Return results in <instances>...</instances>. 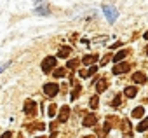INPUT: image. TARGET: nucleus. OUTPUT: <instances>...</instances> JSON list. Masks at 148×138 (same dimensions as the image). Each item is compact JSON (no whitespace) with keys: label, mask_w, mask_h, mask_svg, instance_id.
Masks as SVG:
<instances>
[{"label":"nucleus","mask_w":148,"mask_h":138,"mask_svg":"<svg viewBox=\"0 0 148 138\" xmlns=\"http://www.w3.org/2000/svg\"><path fill=\"white\" fill-rule=\"evenodd\" d=\"M103 12H105L106 19H108V23H115V21H117V18H119V11H117L113 6L105 4V6H103Z\"/></svg>","instance_id":"nucleus-1"},{"label":"nucleus","mask_w":148,"mask_h":138,"mask_svg":"<svg viewBox=\"0 0 148 138\" xmlns=\"http://www.w3.org/2000/svg\"><path fill=\"white\" fill-rule=\"evenodd\" d=\"M54 66H56V58H52V56H47L42 61V70H44V74H49Z\"/></svg>","instance_id":"nucleus-2"},{"label":"nucleus","mask_w":148,"mask_h":138,"mask_svg":"<svg viewBox=\"0 0 148 138\" xmlns=\"http://www.w3.org/2000/svg\"><path fill=\"white\" fill-rule=\"evenodd\" d=\"M23 110H25V114H26V115L33 117V115L37 114V103H35L33 100H26V101H25V107H23Z\"/></svg>","instance_id":"nucleus-3"},{"label":"nucleus","mask_w":148,"mask_h":138,"mask_svg":"<svg viewBox=\"0 0 148 138\" xmlns=\"http://www.w3.org/2000/svg\"><path fill=\"white\" fill-rule=\"evenodd\" d=\"M129 70H131V65H129V63H120V61H119V63L113 66V72H112V74L120 75V74H127Z\"/></svg>","instance_id":"nucleus-4"},{"label":"nucleus","mask_w":148,"mask_h":138,"mask_svg":"<svg viewBox=\"0 0 148 138\" xmlns=\"http://www.w3.org/2000/svg\"><path fill=\"white\" fill-rule=\"evenodd\" d=\"M58 84H52V82H49V84H45L44 86V93L49 96V98H52V96H56L58 95Z\"/></svg>","instance_id":"nucleus-5"},{"label":"nucleus","mask_w":148,"mask_h":138,"mask_svg":"<svg viewBox=\"0 0 148 138\" xmlns=\"http://www.w3.org/2000/svg\"><path fill=\"white\" fill-rule=\"evenodd\" d=\"M96 122H98V115H96V114H87V115L84 117V121H82V124H84L86 128L96 126Z\"/></svg>","instance_id":"nucleus-6"},{"label":"nucleus","mask_w":148,"mask_h":138,"mask_svg":"<svg viewBox=\"0 0 148 138\" xmlns=\"http://www.w3.org/2000/svg\"><path fill=\"white\" fill-rule=\"evenodd\" d=\"M68 117H70V107L64 105V107H61V110H59V122H66Z\"/></svg>","instance_id":"nucleus-7"},{"label":"nucleus","mask_w":148,"mask_h":138,"mask_svg":"<svg viewBox=\"0 0 148 138\" xmlns=\"http://www.w3.org/2000/svg\"><path fill=\"white\" fill-rule=\"evenodd\" d=\"M26 129L28 131H40V129H45V122H30V124H26Z\"/></svg>","instance_id":"nucleus-8"},{"label":"nucleus","mask_w":148,"mask_h":138,"mask_svg":"<svg viewBox=\"0 0 148 138\" xmlns=\"http://www.w3.org/2000/svg\"><path fill=\"white\" fill-rule=\"evenodd\" d=\"M71 52V46H61L59 47V51H58V58H61V59H64V58H68V54Z\"/></svg>","instance_id":"nucleus-9"},{"label":"nucleus","mask_w":148,"mask_h":138,"mask_svg":"<svg viewBox=\"0 0 148 138\" xmlns=\"http://www.w3.org/2000/svg\"><path fill=\"white\" fill-rule=\"evenodd\" d=\"M98 58H99L98 54H87V56H84V58H82V63H84L86 66H89V65H94Z\"/></svg>","instance_id":"nucleus-10"},{"label":"nucleus","mask_w":148,"mask_h":138,"mask_svg":"<svg viewBox=\"0 0 148 138\" xmlns=\"http://www.w3.org/2000/svg\"><path fill=\"white\" fill-rule=\"evenodd\" d=\"M132 81L138 82V84H145L146 82V74L145 72H136V74H132Z\"/></svg>","instance_id":"nucleus-11"},{"label":"nucleus","mask_w":148,"mask_h":138,"mask_svg":"<svg viewBox=\"0 0 148 138\" xmlns=\"http://www.w3.org/2000/svg\"><path fill=\"white\" fill-rule=\"evenodd\" d=\"M96 70H98V66H96V65H92L89 70H80V72H79V75H80L82 79H87V77H91L92 74H96Z\"/></svg>","instance_id":"nucleus-12"},{"label":"nucleus","mask_w":148,"mask_h":138,"mask_svg":"<svg viewBox=\"0 0 148 138\" xmlns=\"http://www.w3.org/2000/svg\"><path fill=\"white\" fill-rule=\"evenodd\" d=\"M106 88H108V82H106V79H99V81L96 82V91H98V93H103Z\"/></svg>","instance_id":"nucleus-13"},{"label":"nucleus","mask_w":148,"mask_h":138,"mask_svg":"<svg viewBox=\"0 0 148 138\" xmlns=\"http://www.w3.org/2000/svg\"><path fill=\"white\" fill-rule=\"evenodd\" d=\"M124 95H125L127 98H134V96L138 95V88H134V86H129V88H125V89H124Z\"/></svg>","instance_id":"nucleus-14"},{"label":"nucleus","mask_w":148,"mask_h":138,"mask_svg":"<svg viewBox=\"0 0 148 138\" xmlns=\"http://www.w3.org/2000/svg\"><path fill=\"white\" fill-rule=\"evenodd\" d=\"M35 14H38V16H49V9H47V6H40V7H37V9H35Z\"/></svg>","instance_id":"nucleus-15"},{"label":"nucleus","mask_w":148,"mask_h":138,"mask_svg":"<svg viewBox=\"0 0 148 138\" xmlns=\"http://www.w3.org/2000/svg\"><path fill=\"white\" fill-rule=\"evenodd\" d=\"M125 56H127V51H125V49H122V51H119V52L113 56V61H115V63H119V61H122Z\"/></svg>","instance_id":"nucleus-16"},{"label":"nucleus","mask_w":148,"mask_h":138,"mask_svg":"<svg viewBox=\"0 0 148 138\" xmlns=\"http://www.w3.org/2000/svg\"><path fill=\"white\" fill-rule=\"evenodd\" d=\"M145 115V108L143 107H136L134 110H132V117H136V119H141Z\"/></svg>","instance_id":"nucleus-17"},{"label":"nucleus","mask_w":148,"mask_h":138,"mask_svg":"<svg viewBox=\"0 0 148 138\" xmlns=\"http://www.w3.org/2000/svg\"><path fill=\"white\" fill-rule=\"evenodd\" d=\"M80 91H82V86H80V84H75V88H73V93H71V101L79 98Z\"/></svg>","instance_id":"nucleus-18"},{"label":"nucleus","mask_w":148,"mask_h":138,"mask_svg":"<svg viewBox=\"0 0 148 138\" xmlns=\"http://www.w3.org/2000/svg\"><path fill=\"white\" fill-rule=\"evenodd\" d=\"M146 129H148V117L143 119V121L138 124V131H139V133H141V131H146Z\"/></svg>","instance_id":"nucleus-19"},{"label":"nucleus","mask_w":148,"mask_h":138,"mask_svg":"<svg viewBox=\"0 0 148 138\" xmlns=\"http://www.w3.org/2000/svg\"><path fill=\"white\" fill-rule=\"evenodd\" d=\"M120 128H122V131H125V133L129 135V129H131V122H129L127 119H124V121L120 122Z\"/></svg>","instance_id":"nucleus-20"},{"label":"nucleus","mask_w":148,"mask_h":138,"mask_svg":"<svg viewBox=\"0 0 148 138\" xmlns=\"http://www.w3.org/2000/svg\"><path fill=\"white\" fill-rule=\"evenodd\" d=\"M120 105H122V95H117V96L113 98V101H112V107L117 108V107H120Z\"/></svg>","instance_id":"nucleus-21"},{"label":"nucleus","mask_w":148,"mask_h":138,"mask_svg":"<svg viewBox=\"0 0 148 138\" xmlns=\"http://www.w3.org/2000/svg\"><path fill=\"white\" fill-rule=\"evenodd\" d=\"M52 75H54L56 79H61V77H64V68H56Z\"/></svg>","instance_id":"nucleus-22"},{"label":"nucleus","mask_w":148,"mask_h":138,"mask_svg":"<svg viewBox=\"0 0 148 138\" xmlns=\"http://www.w3.org/2000/svg\"><path fill=\"white\" fill-rule=\"evenodd\" d=\"M89 105H91V108H98V107H99V98H98V96H92Z\"/></svg>","instance_id":"nucleus-23"},{"label":"nucleus","mask_w":148,"mask_h":138,"mask_svg":"<svg viewBox=\"0 0 148 138\" xmlns=\"http://www.w3.org/2000/svg\"><path fill=\"white\" fill-rule=\"evenodd\" d=\"M79 63H80L79 59H70V61H68V68H71V70H73V68L79 66Z\"/></svg>","instance_id":"nucleus-24"},{"label":"nucleus","mask_w":148,"mask_h":138,"mask_svg":"<svg viewBox=\"0 0 148 138\" xmlns=\"http://www.w3.org/2000/svg\"><path fill=\"white\" fill-rule=\"evenodd\" d=\"M49 115H51V117H54V115H56V105H54V103L49 107Z\"/></svg>","instance_id":"nucleus-25"},{"label":"nucleus","mask_w":148,"mask_h":138,"mask_svg":"<svg viewBox=\"0 0 148 138\" xmlns=\"http://www.w3.org/2000/svg\"><path fill=\"white\" fill-rule=\"evenodd\" d=\"M12 136V131H5L4 135H2V138H11Z\"/></svg>","instance_id":"nucleus-26"},{"label":"nucleus","mask_w":148,"mask_h":138,"mask_svg":"<svg viewBox=\"0 0 148 138\" xmlns=\"http://www.w3.org/2000/svg\"><path fill=\"white\" fill-rule=\"evenodd\" d=\"M108 59H110V56H105V58H103V61H101V66H103V65H106V63H108Z\"/></svg>","instance_id":"nucleus-27"},{"label":"nucleus","mask_w":148,"mask_h":138,"mask_svg":"<svg viewBox=\"0 0 148 138\" xmlns=\"http://www.w3.org/2000/svg\"><path fill=\"white\" fill-rule=\"evenodd\" d=\"M82 138H96V136H92V135H87V136H82Z\"/></svg>","instance_id":"nucleus-28"},{"label":"nucleus","mask_w":148,"mask_h":138,"mask_svg":"<svg viewBox=\"0 0 148 138\" xmlns=\"http://www.w3.org/2000/svg\"><path fill=\"white\" fill-rule=\"evenodd\" d=\"M143 37H145V40H148V32H146V33H145Z\"/></svg>","instance_id":"nucleus-29"},{"label":"nucleus","mask_w":148,"mask_h":138,"mask_svg":"<svg viewBox=\"0 0 148 138\" xmlns=\"http://www.w3.org/2000/svg\"><path fill=\"white\" fill-rule=\"evenodd\" d=\"M146 56H148V46H146Z\"/></svg>","instance_id":"nucleus-30"},{"label":"nucleus","mask_w":148,"mask_h":138,"mask_svg":"<svg viewBox=\"0 0 148 138\" xmlns=\"http://www.w3.org/2000/svg\"><path fill=\"white\" fill-rule=\"evenodd\" d=\"M40 138H47V136H40Z\"/></svg>","instance_id":"nucleus-31"},{"label":"nucleus","mask_w":148,"mask_h":138,"mask_svg":"<svg viewBox=\"0 0 148 138\" xmlns=\"http://www.w3.org/2000/svg\"><path fill=\"white\" fill-rule=\"evenodd\" d=\"M0 72H2V66H0Z\"/></svg>","instance_id":"nucleus-32"},{"label":"nucleus","mask_w":148,"mask_h":138,"mask_svg":"<svg viewBox=\"0 0 148 138\" xmlns=\"http://www.w3.org/2000/svg\"><path fill=\"white\" fill-rule=\"evenodd\" d=\"M146 138H148V135H146Z\"/></svg>","instance_id":"nucleus-33"}]
</instances>
